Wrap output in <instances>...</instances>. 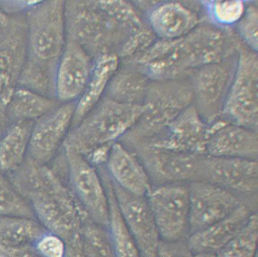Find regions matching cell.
Instances as JSON below:
<instances>
[{
  "instance_id": "836d02e7",
  "label": "cell",
  "mask_w": 258,
  "mask_h": 257,
  "mask_svg": "<svg viewBox=\"0 0 258 257\" xmlns=\"http://www.w3.org/2000/svg\"><path fill=\"white\" fill-rule=\"evenodd\" d=\"M12 123L5 109L0 108V141Z\"/></svg>"
},
{
  "instance_id": "d6a6232c",
  "label": "cell",
  "mask_w": 258,
  "mask_h": 257,
  "mask_svg": "<svg viewBox=\"0 0 258 257\" xmlns=\"http://www.w3.org/2000/svg\"><path fill=\"white\" fill-rule=\"evenodd\" d=\"M218 15L221 17L223 22H229L230 21H235L241 14V6L239 3L231 2L224 3L218 9Z\"/></svg>"
},
{
  "instance_id": "d4e9b609",
  "label": "cell",
  "mask_w": 258,
  "mask_h": 257,
  "mask_svg": "<svg viewBox=\"0 0 258 257\" xmlns=\"http://www.w3.org/2000/svg\"><path fill=\"white\" fill-rule=\"evenodd\" d=\"M258 217L254 212L239 231L217 252L218 257H256Z\"/></svg>"
},
{
  "instance_id": "4316f807",
  "label": "cell",
  "mask_w": 258,
  "mask_h": 257,
  "mask_svg": "<svg viewBox=\"0 0 258 257\" xmlns=\"http://www.w3.org/2000/svg\"><path fill=\"white\" fill-rule=\"evenodd\" d=\"M0 215L36 219L30 203L17 191L7 174L1 170H0Z\"/></svg>"
},
{
  "instance_id": "ac0fdd59",
  "label": "cell",
  "mask_w": 258,
  "mask_h": 257,
  "mask_svg": "<svg viewBox=\"0 0 258 257\" xmlns=\"http://www.w3.org/2000/svg\"><path fill=\"white\" fill-rule=\"evenodd\" d=\"M119 67L120 58L115 54L103 55L95 60L87 87L76 102L71 128L78 125L105 96L109 82Z\"/></svg>"
},
{
  "instance_id": "e0dca14e",
  "label": "cell",
  "mask_w": 258,
  "mask_h": 257,
  "mask_svg": "<svg viewBox=\"0 0 258 257\" xmlns=\"http://www.w3.org/2000/svg\"><path fill=\"white\" fill-rule=\"evenodd\" d=\"M245 205L240 206L223 220L188 236L186 241L192 253H217L244 226L253 213Z\"/></svg>"
},
{
  "instance_id": "8fae6325",
  "label": "cell",
  "mask_w": 258,
  "mask_h": 257,
  "mask_svg": "<svg viewBox=\"0 0 258 257\" xmlns=\"http://www.w3.org/2000/svg\"><path fill=\"white\" fill-rule=\"evenodd\" d=\"M202 180L230 192L244 205L245 199L257 196V160L206 155Z\"/></svg>"
},
{
  "instance_id": "7c38bea8",
  "label": "cell",
  "mask_w": 258,
  "mask_h": 257,
  "mask_svg": "<svg viewBox=\"0 0 258 257\" xmlns=\"http://www.w3.org/2000/svg\"><path fill=\"white\" fill-rule=\"evenodd\" d=\"M111 180L118 209L142 257H157L161 238L147 196L130 193Z\"/></svg>"
},
{
  "instance_id": "52a82bcc",
  "label": "cell",
  "mask_w": 258,
  "mask_h": 257,
  "mask_svg": "<svg viewBox=\"0 0 258 257\" xmlns=\"http://www.w3.org/2000/svg\"><path fill=\"white\" fill-rule=\"evenodd\" d=\"M162 240H186L189 235L188 184L153 186L147 195Z\"/></svg>"
},
{
  "instance_id": "f546056e",
  "label": "cell",
  "mask_w": 258,
  "mask_h": 257,
  "mask_svg": "<svg viewBox=\"0 0 258 257\" xmlns=\"http://www.w3.org/2000/svg\"><path fill=\"white\" fill-rule=\"evenodd\" d=\"M186 240L168 241L161 240L159 244L157 257H194Z\"/></svg>"
},
{
  "instance_id": "603a6c76",
  "label": "cell",
  "mask_w": 258,
  "mask_h": 257,
  "mask_svg": "<svg viewBox=\"0 0 258 257\" xmlns=\"http://www.w3.org/2000/svg\"><path fill=\"white\" fill-rule=\"evenodd\" d=\"M58 62L38 60L28 54L21 72L18 87L55 99Z\"/></svg>"
},
{
  "instance_id": "484cf974",
  "label": "cell",
  "mask_w": 258,
  "mask_h": 257,
  "mask_svg": "<svg viewBox=\"0 0 258 257\" xmlns=\"http://www.w3.org/2000/svg\"><path fill=\"white\" fill-rule=\"evenodd\" d=\"M79 237L85 257H114L108 227L89 219L83 223Z\"/></svg>"
},
{
  "instance_id": "83f0119b",
  "label": "cell",
  "mask_w": 258,
  "mask_h": 257,
  "mask_svg": "<svg viewBox=\"0 0 258 257\" xmlns=\"http://www.w3.org/2000/svg\"><path fill=\"white\" fill-rule=\"evenodd\" d=\"M150 23L156 33L161 37H172L184 31L188 20L182 10L168 5L157 8L151 13Z\"/></svg>"
},
{
  "instance_id": "ffe728a7",
  "label": "cell",
  "mask_w": 258,
  "mask_h": 257,
  "mask_svg": "<svg viewBox=\"0 0 258 257\" xmlns=\"http://www.w3.org/2000/svg\"><path fill=\"white\" fill-rule=\"evenodd\" d=\"M34 122L19 121L11 124L0 141V170L7 174L17 169L28 156Z\"/></svg>"
},
{
  "instance_id": "cb8c5ba5",
  "label": "cell",
  "mask_w": 258,
  "mask_h": 257,
  "mask_svg": "<svg viewBox=\"0 0 258 257\" xmlns=\"http://www.w3.org/2000/svg\"><path fill=\"white\" fill-rule=\"evenodd\" d=\"M47 230L33 218L0 215V241L16 246L34 245Z\"/></svg>"
},
{
  "instance_id": "30bf717a",
  "label": "cell",
  "mask_w": 258,
  "mask_h": 257,
  "mask_svg": "<svg viewBox=\"0 0 258 257\" xmlns=\"http://www.w3.org/2000/svg\"><path fill=\"white\" fill-rule=\"evenodd\" d=\"M188 189L189 235L223 220L244 205L235 195L209 182H192Z\"/></svg>"
},
{
  "instance_id": "3957f363",
  "label": "cell",
  "mask_w": 258,
  "mask_h": 257,
  "mask_svg": "<svg viewBox=\"0 0 258 257\" xmlns=\"http://www.w3.org/2000/svg\"><path fill=\"white\" fill-rule=\"evenodd\" d=\"M144 105H130L104 96L75 128H71L63 144L87 158L94 150L111 146L136 125Z\"/></svg>"
},
{
  "instance_id": "e575fe53",
  "label": "cell",
  "mask_w": 258,
  "mask_h": 257,
  "mask_svg": "<svg viewBox=\"0 0 258 257\" xmlns=\"http://www.w3.org/2000/svg\"><path fill=\"white\" fill-rule=\"evenodd\" d=\"M194 257H218V255L215 252H199L194 253Z\"/></svg>"
},
{
  "instance_id": "1f68e13d",
  "label": "cell",
  "mask_w": 258,
  "mask_h": 257,
  "mask_svg": "<svg viewBox=\"0 0 258 257\" xmlns=\"http://www.w3.org/2000/svg\"><path fill=\"white\" fill-rule=\"evenodd\" d=\"M38 1H2L0 10L10 15L26 13L29 9L33 7Z\"/></svg>"
},
{
  "instance_id": "9a60e30c",
  "label": "cell",
  "mask_w": 258,
  "mask_h": 257,
  "mask_svg": "<svg viewBox=\"0 0 258 257\" xmlns=\"http://www.w3.org/2000/svg\"><path fill=\"white\" fill-rule=\"evenodd\" d=\"M206 155L257 160V132L224 122L210 125Z\"/></svg>"
},
{
  "instance_id": "ba28073f",
  "label": "cell",
  "mask_w": 258,
  "mask_h": 257,
  "mask_svg": "<svg viewBox=\"0 0 258 257\" xmlns=\"http://www.w3.org/2000/svg\"><path fill=\"white\" fill-rule=\"evenodd\" d=\"M132 150L143 163L152 186L188 184L202 180L206 155L174 151L150 144Z\"/></svg>"
},
{
  "instance_id": "4dcf8cb0",
  "label": "cell",
  "mask_w": 258,
  "mask_h": 257,
  "mask_svg": "<svg viewBox=\"0 0 258 257\" xmlns=\"http://www.w3.org/2000/svg\"><path fill=\"white\" fill-rule=\"evenodd\" d=\"M0 257H41L33 245L16 246L0 241Z\"/></svg>"
},
{
  "instance_id": "8992f818",
  "label": "cell",
  "mask_w": 258,
  "mask_h": 257,
  "mask_svg": "<svg viewBox=\"0 0 258 257\" xmlns=\"http://www.w3.org/2000/svg\"><path fill=\"white\" fill-rule=\"evenodd\" d=\"M28 52L25 13L0 10V108L5 109L18 87Z\"/></svg>"
},
{
  "instance_id": "5b68a950",
  "label": "cell",
  "mask_w": 258,
  "mask_h": 257,
  "mask_svg": "<svg viewBox=\"0 0 258 257\" xmlns=\"http://www.w3.org/2000/svg\"><path fill=\"white\" fill-rule=\"evenodd\" d=\"M68 185L76 199L95 223L108 227L109 202L97 168L81 153L63 144Z\"/></svg>"
},
{
  "instance_id": "9c48e42d",
  "label": "cell",
  "mask_w": 258,
  "mask_h": 257,
  "mask_svg": "<svg viewBox=\"0 0 258 257\" xmlns=\"http://www.w3.org/2000/svg\"><path fill=\"white\" fill-rule=\"evenodd\" d=\"M76 102L61 103L35 121L29 141L28 157L42 164H48L57 157L72 127Z\"/></svg>"
},
{
  "instance_id": "7402d4cb",
  "label": "cell",
  "mask_w": 258,
  "mask_h": 257,
  "mask_svg": "<svg viewBox=\"0 0 258 257\" xmlns=\"http://www.w3.org/2000/svg\"><path fill=\"white\" fill-rule=\"evenodd\" d=\"M149 87L148 77L143 73L119 67L109 82L105 96L126 104L144 105Z\"/></svg>"
},
{
  "instance_id": "f1b7e54d",
  "label": "cell",
  "mask_w": 258,
  "mask_h": 257,
  "mask_svg": "<svg viewBox=\"0 0 258 257\" xmlns=\"http://www.w3.org/2000/svg\"><path fill=\"white\" fill-rule=\"evenodd\" d=\"M41 257H65L67 243L63 238L47 231L33 245Z\"/></svg>"
},
{
  "instance_id": "5bb4252c",
  "label": "cell",
  "mask_w": 258,
  "mask_h": 257,
  "mask_svg": "<svg viewBox=\"0 0 258 257\" xmlns=\"http://www.w3.org/2000/svg\"><path fill=\"white\" fill-rule=\"evenodd\" d=\"M194 107L185 109L168 127L164 135L148 144L174 151L206 155L210 126Z\"/></svg>"
},
{
  "instance_id": "7a4b0ae2",
  "label": "cell",
  "mask_w": 258,
  "mask_h": 257,
  "mask_svg": "<svg viewBox=\"0 0 258 257\" xmlns=\"http://www.w3.org/2000/svg\"><path fill=\"white\" fill-rule=\"evenodd\" d=\"M68 39L78 43L94 60L118 52L134 33L106 12L100 1H67L64 7Z\"/></svg>"
},
{
  "instance_id": "6da1fadb",
  "label": "cell",
  "mask_w": 258,
  "mask_h": 257,
  "mask_svg": "<svg viewBox=\"0 0 258 257\" xmlns=\"http://www.w3.org/2000/svg\"><path fill=\"white\" fill-rule=\"evenodd\" d=\"M26 199L41 225L66 242L91 219L70 190L67 179L50 165L38 171Z\"/></svg>"
},
{
  "instance_id": "277c9868",
  "label": "cell",
  "mask_w": 258,
  "mask_h": 257,
  "mask_svg": "<svg viewBox=\"0 0 258 257\" xmlns=\"http://www.w3.org/2000/svg\"><path fill=\"white\" fill-rule=\"evenodd\" d=\"M64 7V1H38L26 12L28 55L59 61L67 40Z\"/></svg>"
},
{
  "instance_id": "4fadbf2b",
  "label": "cell",
  "mask_w": 258,
  "mask_h": 257,
  "mask_svg": "<svg viewBox=\"0 0 258 257\" xmlns=\"http://www.w3.org/2000/svg\"><path fill=\"white\" fill-rule=\"evenodd\" d=\"M94 59L76 41L67 38L58 61L55 97L61 103L76 102L93 71Z\"/></svg>"
},
{
  "instance_id": "d6986e66",
  "label": "cell",
  "mask_w": 258,
  "mask_h": 257,
  "mask_svg": "<svg viewBox=\"0 0 258 257\" xmlns=\"http://www.w3.org/2000/svg\"><path fill=\"white\" fill-rule=\"evenodd\" d=\"M105 186L109 202L108 230L114 257H142L137 244L126 225L114 196L110 177L105 166L97 168Z\"/></svg>"
},
{
  "instance_id": "44dd1931",
  "label": "cell",
  "mask_w": 258,
  "mask_h": 257,
  "mask_svg": "<svg viewBox=\"0 0 258 257\" xmlns=\"http://www.w3.org/2000/svg\"><path fill=\"white\" fill-rule=\"evenodd\" d=\"M60 104L57 99L17 87L5 110L12 123L19 121L35 122Z\"/></svg>"
},
{
  "instance_id": "2e32d148",
  "label": "cell",
  "mask_w": 258,
  "mask_h": 257,
  "mask_svg": "<svg viewBox=\"0 0 258 257\" xmlns=\"http://www.w3.org/2000/svg\"><path fill=\"white\" fill-rule=\"evenodd\" d=\"M105 167L112 181L130 193L147 196L152 188L140 158L120 141L112 144Z\"/></svg>"
}]
</instances>
